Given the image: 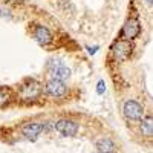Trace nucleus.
Returning <instances> with one entry per match:
<instances>
[{
	"mask_svg": "<svg viewBox=\"0 0 153 153\" xmlns=\"http://www.w3.org/2000/svg\"><path fill=\"white\" fill-rule=\"evenodd\" d=\"M49 130H52V123H51V120L26 118L12 127V136L34 143L43 133H48Z\"/></svg>",
	"mask_w": 153,
	"mask_h": 153,
	"instance_id": "nucleus-4",
	"label": "nucleus"
},
{
	"mask_svg": "<svg viewBox=\"0 0 153 153\" xmlns=\"http://www.w3.org/2000/svg\"><path fill=\"white\" fill-rule=\"evenodd\" d=\"M12 89H14L16 106L19 107H34L46 103L43 97V81L38 78L25 76L12 86Z\"/></svg>",
	"mask_w": 153,
	"mask_h": 153,
	"instance_id": "nucleus-2",
	"label": "nucleus"
},
{
	"mask_svg": "<svg viewBox=\"0 0 153 153\" xmlns=\"http://www.w3.org/2000/svg\"><path fill=\"white\" fill-rule=\"evenodd\" d=\"M133 52H135V42L115 38L109 48V63L120 66L123 63L129 61Z\"/></svg>",
	"mask_w": 153,
	"mask_h": 153,
	"instance_id": "nucleus-7",
	"label": "nucleus"
},
{
	"mask_svg": "<svg viewBox=\"0 0 153 153\" xmlns=\"http://www.w3.org/2000/svg\"><path fill=\"white\" fill-rule=\"evenodd\" d=\"M133 127H135L136 141L141 146H149L150 147L152 139H153V117H152V113L147 112L144 115V118L141 121H138Z\"/></svg>",
	"mask_w": 153,
	"mask_h": 153,
	"instance_id": "nucleus-10",
	"label": "nucleus"
},
{
	"mask_svg": "<svg viewBox=\"0 0 153 153\" xmlns=\"http://www.w3.org/2000/svg\"><path fill=\"white\" fill-rule=\"evenodd\" d=\"M141 34H143L141 16H139V11L136 8L135 0H130V2H129V8H127V16L124 19V23H123V26H121L117 38L136 42Z\"/></svg>",
	"mask_w": 153,
	"mask_h": 153,
	"instance_id": "nucleus-5",
	"label": "nucleus"
},
{
	"mask_svg": "<svg viewBox=\"0 0 153 153\" xmlns=\"http://www.w3.org/2000/svg\"><path fill=\"white\" fill-rule=\"evenodd\" d=\"M146 113V106L136 98H127L121 104V115L124 121L130 126H135L138 121H141Z\"/></svg>",
	"mask_w": 153,
	"mask_h": 153,
	"instance_id": "nucleus-9",
	"label": "nucleus"
},
{
	"mask_svg": "<svg viewBox=\"0 0 153 153\" xmlns=\"http://www.w3.org/2000/svg\"><path fill=\"white\" fill-rule=\"evenodd\" d=\"M11 106H16L14 89H12V86L2 84L0 86V110L8 109Z\"/></svg>",
	"mask_w": 153,
	"mask_h": 153,
	"instance_id": "nucleus-12",
	"label": "nucleus"
},
{
	"mask_svg": "<svg viewBox=\"0 0 153 153\" xmlns=\"http://www.w3.org/2000/svg\"><path fill=\"white\" fill-rule=\"evenodd\" d=\"M46 74H48V78L69 81L72 76V69L68 65H65L61 60L51 58L48 60V65H46Z\"/></svg>",
	"mask_w": 153,
	"mask_h": 153,
	"instance_id": "nucleus-11",
	"label": "nucleus"
},
{
	"mask_svg": "<svg viewBox=\"0 0 153 153\" xmlns=\"http://www.w3.org/2000/svg\"><path fill=\"white\" fill-rule=\"evenodd\" d=\"M43 97L46 103L68 104V103H74L80 97V91L68 84V81L46 78L43 81Z\"/></svg>",
	"mask_w": 153,
	"mask_h": 153,
	"instance_id": "nucleus-3",
	"label": "nucleus"
},
{
	"mask_svg": "<svg viewBox=\"0 0 153 153\" xmlns=\"http://www.w3.org/2000/svg\"><path fill=\"white\" fill-rule=\"evenodd\" d=\"M143 2L149 6V8H152V3H153V0H143Z\"/></svg>",
	"mask_w": 153,
	"mask_h": 153,
	"instance_id": "nucleus-14",
	"label": "nucleus"
},
{
	"mask_svg": "<svg viewBox=\"0 0 153 153\" xmlns=\"http://www.w3.org/2000/svg\"><path fill=\"white\" fill-rule=\"evenodd\" d=\"M28 34L34 38L38 46H42V48H45L48 51H52V49H55L58 46L55 32L45 23L31 22L28 25Z\"/></svg>",
	"mask_w": 153,
	"mask_h": 153,
	"instance_id": "nucleus-6",
	"label": "nucleus"
},
{
	"mask_svg": "<svg viewBox=\"0 0 153 153\" xmlns=\"http://www.w3.org/2000/svg\"><path fill=\"white\" fill-rule=\"evenodd\" d=\"M94 118H87L83 113H76V112H65L58 115L55 120H51L52 123V130L61 136V138H78L83 133H86V130H94L98 132L100 129L91 124Z\"/></svg>",
	"mask_w": 153,
	"mask_h": 153,
	"instance_id": "nucleus-1",
	"label": "nucleus"
},
{
	"mask_svg": "<svg viewBox=\"0 0 153 153\" xmlns=\"http://www.w3.org/2000/svg\"><path fill=\"white\" fill-rule=\"evenodd\" d=\"M94 138V149L97 153H120L121 152V144L118 143L117 136L110 133L109 130L100 129L92 135Z\"/></svg>",
	"mask_w": 153,
	"mask_h": 153,
	"instance_id": "nucleus-8",
	"label": "nucleus"
},
{
	"mask_svg": "<svg viewBox=\"0 0 153 153\" xmlns=\"http://www.w3.org/2000/svg\"><path fill=\"white\" fill-rule=\"evenodd\" d=\"M11 136H12V129H6V127L0 126V143L9 141Z\"/></svg>",
	"mask_w": 153,
	"mask_h": 153,
	"instance_id": "nucleus-13",
	"label": "nucleus"
}]
</instances>
